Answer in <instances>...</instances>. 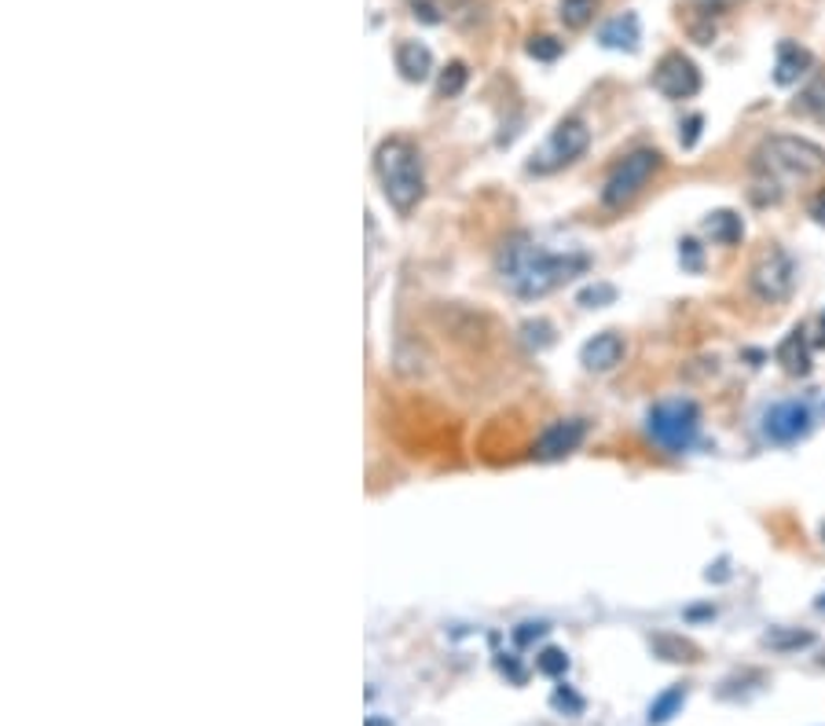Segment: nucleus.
Instances as JSON below:
<instances>
[{
    "mask_svg": "<svg viewBox=\"0 0 825 726\" xmlns=\"http://www.w3.org/2000/svg\"><path fill=\"white\" fill-rule=\"evenodd\" d=\"M825 173V151L803 136H767L752 154V198L759 206L781 202L785 187L818 180Z\"/></svg>",
    "mask_w": 825,
    "mask_h": 726,
    "instance_id": "obj_1",
    "label": "nucleus"
},
{
    "mask_svg": "<svg viewBox=\"0 0 825 726\" xmlns=\"http://www.w3.org/2000/svg\"><path fill=\"white\" fill-rule=\"evenodd\" d=\"M499 275L517 297H547L550 290L587 272V253H550L528 235H514L499 250Z\"/></svg>",
    "mask_w": 825,
    "mask_h": 726,
    "instance_id": "obj_2",
    "label": "nucleus"
},
{
    "mask_svg": "<svg viewBox=\"0 0 825 726\" xmlns=\"http://www.w3.org/2000/svg\"><path fill=\"white\" fill-rule=\"evenodd\" d=\"M374 169H378L382 191L389 198L396 213H411L426 195V176H422V154L411 140L389 136L374 151Z\"/></svg>",
    "mask_w": 825,
    "mask_h": 726,
    "instance_id": "obj_3",
    "label": "nucleus"
},
{
    "mask_svg": "<svg viewBox=\"0 0 825 726\" xmlns=\"http://www.w3.org/2000/svg\"><path fill=\"white\" fill-rule=\"evenodd\" d=\"M646 433L657 448L682 455L701 433V407L690 396H668V400H660L646 411Z\"/></svg>",
    "mask_w": 825,
    "mask_h": 726,
    "instance_id": "obj_4",
    "label": "nucleus"
},
{
    "mask_svg": "<svg viewBox=\"0 0 825 726\" xmlns=\"http://www.w3.org/2000/svg\"><path fill=\"white\" fill-rule=\"evenodd\" d=\"M664 165V154L653 147H638L609 173V180L602 187V206L605 209H624L631 198L642 195V187L653 180L657 169Z\"/></svg>",
    "mask_w": 825,
    "mask_h": 726,
    "instance_id": "obj_5",
    "label": "nucleus"
},
{
    "mask_svg": "<svg viewBox=\"0 0 825 726\" xmlns=\"http://www.w3.org/2000/svg\"><path fill=\"white\" fill-rule=\"evenodd\" d=\"M748 290L763 305L789 301L792 290H796V261H792V253L781 246H770L759 253V261L752 264V272H748Z\"/></svg>",
    "mask_w": 825,
    "mask_h": 726,
    "instance_id": "obj_6",
    "label": "nucleus"
},
{
    "mask_svg": "<svg viewBox=\"0 0 825 726\" xmlns=\"http://www.w3.org/2000/svg\"><path fill=\"white\" fill-rule=\"evenodd\" d=\"M587 143H591V129L583 125V121H576V118L561 121V125L550 132V140L543 143V151L536 154L532 173H554V169H561V165L576 162L580 154L587 151Z\"/></svg>",
    "mask_w": 825,
    "mask_h": 726,
    "instance_id": "obj_7",
    "label": "nucleus"
},
{
    "mask_svg": "<svg viewBox=\"0 0 825 726\" xmlns=\"http://www.w3.org/2000/svg\"><path fill=\"white\" fill-rule=\"evenodd\" d=\"M811 422H814V415L803 400H781L774 407H767L763 437L770 444H796V440L811 433Z\"/></svg>",
    "mask_w": 825,
    "mask_h": 726,
    "instance_id": "obj_8",
    "label": "nucleus"
},
{
    "mask_svg": "<svg viewBox=\"0 0 825 726\" xmlns=\"http://www.w3.org/2000/svg\"><path fill=\"white\" fill-rule=\"evenodd\" d=\"M653 88L668 99H690L701 92V70L690 55L668 52L653 70Z\"/></svg>",
    "mask_w": 825,
    "mask_h": 726,
    "instance_id": "obj_9",
    "label": "nucleus"
},
{
    "mask_svg": "<svg viewBox=\"0 0 825 726\" xmlns=\"http://www.w3.org/2000/svg\"><path fill=\"white\" fill-rule=\"evenodd\" d=\"M583 437H587V426H583L580 418H558V422H550L543 433H539L536 455L539 459H565L583 444Z\"/></svg>",
    "mask_w": 825,
    "mask_h": 726,
    "instance_id": "obj_10",
    "label": "nucleus"
},
{
    "mask_svg": "<svg viewBox=\"0 0 825 726\" xmlns=\"http://www.w3.org/2000/svg\"><path fill=\"white\" fill-rule=\"evenodd\" d=\"M624 352H627L624 338L616 334V330H602V334H594V338L587 341V345L580 349V363H583L587 371L605 374V371L620 367V363H624Z\"/></svg>",
    "mask_w": 825,
    "mask_h": 726,
    "instance_id": "obj_11",
    "label": "nucleus"
},
{
    "mask_svg": "<svg viewBox=\"0 0 825 726\" xmlns=\"http://www.w3.org/2000/svg\"><path fill=\"white\" fill-rule=\"evenodd\" d=\"M814 55L807 48H800L796 41H781L778 44V63H774V81L778 85H796L803 74L811 70Z\"/></svg>",
    "mask_w": 825,
    "mask_h": 726,
    "instance_id": "obj_12",
    "label": "nucleus"
},
{
    "mask_svg": "<svg viewBox=\"0 0 825 726\" xmlns=\"http://www.w3.org/2000/svg\"><path fill=\"white\" fill-rule=\"evenodd\" d=\"M396 70H400L407 81H426L433 74V52L418 41H400L396 44Z\"/></svg>",
    "mask_w": 825,
    "mask_h": 726,
    "instance_id": "obj_13",
    "label": "nucleus"
},
{
    "mask_svg": "<svg viewBox=\"0 0 825 726\" xmlns=\"http://www.w3.org/2000/svg\"><path fill=\"white\" fill-rule=\"evenodd\" d=\"M778 363L789 374H807L811 371V341H807V334H803L800 327L789 330V338L778 345Z\"/></svg>",
    "mask_w": 825,
    "mask_h": 726,
    "instance_id": "obj_14",
    "label": "nucleus"
},
{
    "mask_svg": "<svg viewBox=\"0 0 825 726\" xmlns=\"http://www.w3.org/2000/svg\"><path fill=\"white\" fill-rule=\"evenodd\" d=\"M704 231L712 235V242L719 246H737L745 239V220L734 213V209H715V213L704 217Z\"/></svg>",
    "mask_w": 825,
    "mask_h": 726,
    "instance_id": "obj_15",
    "label": "nucleus"
},
{
    "mask_svg": "<svg viewBox=\"0 0 825 726\" xmlns=\"http://www.w3.org/2000/svg\"><path fill=\"white\" fill-rule=\"evenodd\" d=\"M598 41L605 48H624V52H635L638 48V19L635 15H616L602 26Z\"/></svg>",
    "mask_w": 825,
    "mask_h": 726,
    "instance_id": "obj_16",
    "label": "nucleus"
},
{
    "mask_svg": "<svg viewBox=\"0 0 825 726\" xmlns=\"http://www.w3.org/2000/svg\"><path fill=\"white\" fill-rule=\"evenodd\" d=\"M796 110H800V114L814 118L818 125H825V74L811 77V81L803 85V92L796 99Z\"/></svg>",
    "mask_w": 825,
    "mask_h": 726,
    "instance_id": "obj_17",
    "label": "nucleus"
},
{
    "mask_svg": "<svg viewBox=\"0 0 825 726\" xmlns=\"http://www.w3.org/2000/svg\"><path fill=\"white\" fill-rule=\"evenodd\" d=\"M598 8H602V0H561V22L565 26H572V30H583L587 22L598 15Z\"/></svg>",
    "mask_w": 825,
    "mask_h": 726,
    "instance_id": "obj_18",
    "label": "nucleus"
},
{
    "mask_svg": "<svg viewBox=\"0 0 825 726\" xmlns=\"http://www.w3.org/2000/svg\"><path fill=\"white\" fill-rule=\"evenodd\" d=\"M811 642H814L811 631H789V627H770V631L763 635V646L778 649V653H792V649H803Z\"/></svg>",
    "mask_w": 825,
    "mask_h": 726,
    "instance_id": "obj_19",
    "label": "nucleus"
},
{
    "mask_svg": "<svg viewBox=\"0 0 825 726\" xmlns=\"http://www.w3.org/2000/svg\"><path fill=\"white\" fill-rule=\"evenodd\" d=\"M682 701H686V686H671L668 693H660L653 708H649V726H664L682 708Z\"/></svg>",
    "mask_w": 825,
    "mask_h": 726,
    "instance_id": "obj_20",
    "label": "nucleus"
},
{
    "mask_svg": "<svg viewBox=\"0 0 825 726\" xmlns=\"http://www.w3.org/2000/svg\"><path fill=\"white\" fill-rule=\"evenodd\" d=\"M462 4H466V0H411V11L426 22H444L455 15Z\"/></svg>",
    "mask_w": 825,
    "mask_h": 726,
    "instance_id": "obj_21",
    "label": "nucleus"
},
{
    "mask_svg": "<svg viewBox=\"0 0 825 726\" xmlns=\"http://www.w3.org/2000/svg\"><path fill=\"white\" fill-rule=\"evenodd\" d=\"M466 77H470V70H466V63H451V66H444V74H440V81H437V92L440 96H459L462 88H466Z\"/></svg>",
    "mask_w": 825,
    "mask_h": 726,
    "instance_id": "obj_22",
    "label": "nucleus"
},
{
    "mask_svg": "<svg viewBox=\"0 0 825 726\" xmlns=\"http://www.w3.org/2000/svg\"><path fill=\"white\" fill-rule=\"evenodd\" d=\"M528 55H532V59H543V63H554L558 55H561V41L547 37V33H539V37L528 41Z\"/></svg>",
    "mask_w": 825,
    "mask_h": 726,
    "instance_id": "obj_23",
    "label": "nucleus"
},
{
    "mask_svg": "<svg viewBox=\"0 0 825 726\" xmlns=\"http://www.w3.org/2000/svg\"><path fill=\"white\" fill-rule=\"evenodd\" d=\"M565 668H569V657L561 653V649H543V653H539V671H547V675H561Z\"/></svg>",
    "mask_w": 825,
    "mask_h": 726,
    "instance_id": "obj_24",
    "label": "nucleus"
},
{
    "mask_svg": "<svg viewBox=\"0 0 825 726\" xmlns=\"http://www.w3.org/2000/svg\"><path fill=\"white\" fill-rule=\"evenodd\" d=\"M616 297V290L613 286H587V290L580 294V305H587V308H598L602 301H613Z\"/></svg>",
    "mask_w": 825,
    "mask_h": 726,
    "instance_id": "obj_25",
    "label": "nucleus"
},
{
    "mask_svg": "<svg viewBox=\"0 0 825 726\" xmlns=\"http://www.w3.org/2000/svg\"><path fill=\"white\" fill-rule=\"evenodd\" d=\"M701 114H693L690 121H686V136H682V147H693V143H697V136H701Z\"/></svg>",
    "mask_w": 825,
    "mask_h": 726,
    "instance_id": "obj_26",
    "label": "nucleus"
},
{
    "mask_svg": "<svg viewBox=\"0 0 825 726\" xmlns=\"http://www.w3.org/2000/svg\"><path fill=\"white\" fill-rule=\"evenodd\" d=\"M811 217L818 220V224H825V187L811 198Z\"/></svg>",
    "mask_w": 825,
    "mask_h": 726,
    "instance_id": "obj_27",
    "label": "nucleus"
},
{
    "mask_svg": "<svg viewBox=\"0 0 825 726\" xmlns=\"http://www.w3.org/2000/svg\"><path fill=\"white\" fill-rule=\"evenodd\" d=\"M682 253H686V264H690V268H701V257H697V242H682Z\"/></svg>",
    "mask_w": 825,
    "mask_h": 726,
    "instance_id": "obj_28",
    "label": "nucleus"
},
{
    "mask_svg": "<svg viewBox=\"0 0 825 726\" xmlns=\"http://www.w3.org/2000/svg\"><path fill=\"white\" fill-rule=\"evenodd\" d=\"M701 4H730V0H701Z\"/></svg>",
    "mask_w": 825,
    "mask_h": 726,
    "instance_id": "obj_29",
    "label": "nucleus"
},
{
    "mask_svg": "<svg viewBox=\"0 0 825 726\" xmlns=\"http://www.w3.org/2000/svg\"><path fill=\"white\" fill-rule=\"evenodd\" d=\"M818 664H822V668H825V653H822V657H818Z\"/></svg>",
    "mask_w": 825,
    "mask_h": 726,
    "instance_id": "obj_30",
    "label": "nucleus"
},
{
    "mask_svg": "<svg viewBox=\"0 0 825 726\" xmlns=\"http://www.w3.org/2000/svg\"><path fill=\"white\" fill-rule=\"evenodd\" d=\"M822 543H825V525H822Z\"/></svg>",
    "mask_w": 825,
    "mask_h": 726,
    "instance_id": "obj_31",
    "label": "nucleus"
},
{
    "mask_svg": "<svg viewBox=\"0 0 825 726\" xmlns=\"http://www.w3.org/2000/svg\"><path fill=\"white\" fill-rule=\"evenodd\" d=\"M822 319H825V316H822Z\"/></svg>",
    "mask_w": 825,
    "mask_h": 726,
    "instance_id": "obj_32",
    "label": "nucleus"
}]
</instances>
